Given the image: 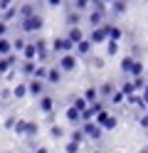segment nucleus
Wrapping results in <instances>:
<instances>
[{
  "instance_id": "obj_5",
  "label": "nucleus",
  "mask_w": 148,
  "mask_h": 153,
  "mask_svg": "<svg viewBox=\"0 0 148 153\" xmlns=\"http://www.w3.org/2000/svg\"><path fill=\"white\" fill-rule=\"evenodd\" d=\"M27 89H30V97H32V99H39L42 94H47V79L30 76V79H27Z\"/></svg>"
},
{
  "instance_id": "obj_43",
  "label": "nucleus",
  "mask_w": 148,
  "mask_h": 153,
  "mask_svg": "<svg viewBox=\"0 0 148 153\" xmlns=\"http://www.w3.org/2000/svg\"><path fill=\"white\" fill-rule=\"evenodd\" d=\"M138 123H141V128H143V131H148V111H143L141 116H138Z\"/></svg>"
},
{
  "instance_id": "obj_17",
  "label": "nucleus",
  "mask_w": 148,
  "mask_h": 153,
  "mask_svg": "<svg viewBox=\"0 0 148 153\" xmlns=\"http://www.w3.org/2000/svg\"><path fill=\"white\" fill-rule=\"evenodd\" d=\"M106 25V30H109V40H118V42H121L123 40V30H121V27H118V25H114V22H104Z\"/></svg>"
},
{
  "instance_id": "obj_1",
  "label": "nucleus",
  "mask_w": 148,
  "mask_h": 153,
  "mask_svg": "<svg viewBox=\"0 0 148 153\" xmlns=\"http://www.w3.org/2000/svg\"><path fill=\"white\" fill-rule=\"evenodd\" d=\"M17 22H20V30H22L25 35H35V32H39L45 27V17L39 15V13H35V15H30V17L17 20Z\"/></svg>"
},
{
  "instance_id": "obj_4",
  "label": "nucleus",
  "mask_w": 148,
  "mask_h": 153,
  "mask_svg": "<svg viewBox=\"0 0 148 153\" xmlns=\"http://www.w3.org/2000/svg\"><path fill=\"white\" fill-rule=\"evenodd\" d=\"M74 42L69 40V37L64 35V37H54L52 40V52H54V57H59V54H67V52H74Z\"/></svg>"
},
{
  "instance_id": "obj_10",
  "label": "nucleus",
  "mask_w": 148,
  "mask_h": 153,
  "mask_svg": "<svg viewBox=\"0 0 148 153\" xmlns=\"http://www.w3.org/2000/svg\"><path fill=\"white\" fill-rule=\"evenodd\" d=\"M126 10H128V0H114L109 5V17H121L126 15Z\"/></svg>"
},
{
  "instance_id": "obj_18",
  "label": "nucleus",
  "mask_w": 148,
  "mask_h": 153,
  "mask_svg": "<svg viewBox=\"0 0 148 153\" xmlns=\"http://www.w3.org/2000/svg\"><path fill=\"white\" fill-rule=\"evenodd\" d=\"M99 91H101V99H111V94L116 91V84L114 82H101V84H99Z\"/></svg>"
},
{
  "instance_id": "obj_13",
  "label": "nucleus",
  "mask_w": 148,
  "mask_h": 153,
  "mask_svg": "<svg viewBox=\"0 0 148 153\" xmlns=\"http://www.w3.org/2000/svg\"><path fill=\"white\" fill-rule=\"evenodd\" d=\"M62 79H64L62 67H59V64H52V67H49V72H47V84H62Z\"/></svg>"
},
{
  "instance_id": "obj_32",
  "label": "nucleus",
  "mask_w": 148,
  "mask_h": 153,
  "mask_svg": "<svg viewBox=\"0 0 148 153\" xmlns=\"http://www.w3.org/2000/svg\"><path fill=\"white\" fill-rule=\"evenodd\" d=\"M72 104H74L79 111H84V109L89 106V101H86V97H84V94H82V97H74V99H72Z\"/></svg>"
},
{
  "instance_id": "obj_49",
  "label": "nucleus",
  "mask_w": 148,
  "mask_h": 153,
  "mask_svg": "<svg viewBox=\"0 0 148 153\" xmlns=\"http://www.w3.org/2000/svg\"><path fill=\"white\" fill-rule=\"evenodd\" d=\"M141 153H148V148H146V151H141Z\"/></svg>"
},
{
  "instance_id": "obj_31",
  "label": "nucleus",
  "mask_w": 148,
  "mask_h": 153,
  "mask_svg": "<svg viewBox=\"0 0 148 153\" xmlns=\"http://www.w3.org/2000/svg\"><path fill=\"white\" fill-rule=\"evenodd\" d=\"M49 136L52 138H64V128L59 126V123H52V126H49Z\"/></svg>"
},
{
  "instance_id": "obj_2",
  "label": "nucleus",
  "mask_w": 148,
  "mask_h": 153,
  "mask_svg": "<svg viewBox=\"0 0 148 153\" xmlns=\"http://www.w3.org/2000/svg\"><path fill=\"white\" fill-rule=\"evenodd\" d=\"M15 133H17V136L35 138L37 133H39V123H35V121H20V119H17V123H15Z\"/></svg>"
},
{
  "instance_id": "obj_6",
  "label": "nucleus",
  "mask_w": 148,
  "mask_h": 153,
  "mask_svg": "<svg viewBox=\"0 0 148 153\" xmlns=\"http://www.w3.org/2000/svg\"><path fill=\"white\" fill-rule=\"evenodd\" d=\"M106 20H109V10H99V7H91V10L86 13V25H91V27L104 25Z\"/></svg>"
},
{
  "instance_id": "obj_7",
  "label": "nucleus",
  "mask_w": 148,
  "mask_h": 153,
  "mask_svg": "<svg viewBox=\"0 0 148 153\" xmlns=\"http://www.w3.org/2000/svg\"><path fill=\"white\" fill-rule=\"evenodd\" d=\"M94 121H96L104 131H114V128H116V123H118V119L114 116V114H109L106 109H104L101 114H96V119H94Z\"/></svg>"
},
{
  "instance_id": "obj_26",
  "label": "nucleus",
  "mask_w": 148,
  "mask_h": 153,
  "mask_svg": "<svg viewBox=\"0 0 148 153\" xmlns=\"http://www.w3.org/2000/svg\"><path fill=\"white\" fill-rule=\"evenodd\" d=\"M72 7H77L82 13H89L94 7V0H72Z\"/></svg>"
},
{
  "instance_id": "obj_51",
  "label": "nucleus",
  "mask_w": 148,
  "mask_h": 153,
  "mask_svg": "<svg viewBox=\"0 0 148 153\" xmlns=\"http://www.w3.org/2000/svg\"><path fill=\"white\" fill-rule=\"evenodd\" d=\"M69 3H72V0H69Z\"/></svg>"
},
{
  "instance_id": "obj_12",
  "label": "nucleus",
  "mask_w": 148,
  "mask_h": 153,
  "mask_svg": "<svg viewBox=\"0 0 148 153\" xmlns=\"http://www.w3.org/2000/svg\"><path fill=\"white\" fill-rule=\"evenodd\" d=\"M64 116H67V121H69V123H74V126H82V123H84V116H82V111H79V109L74 106V104H72V106H67Z\"/></svg>"
},
{
  "instance_id": "obj_3",
  "label": "nucleus",
  "mask_w": 148,
  "mask_h": 153,
  "mask_svg": "<svg viewBox=\"0 0 148 153\" xmlns=\"http://www.w3.org/2000/svg\"><path fill=\"white\" fill-rule=\"evenodd\" d=\"M57 64L62 67V72H64V74H69V72H74V69H77V64H79V54H77V52L59 54V57H57Z\"/></svg>"
},
{
  "instance_id": "obj_52",
  "label": "nucleus",
  "mask_w": 148,
  "mask_h": 153,
  "mask_svg": "<svg viewBox=\"0 0 148 153\" xmlns=\"http://www.w3.org/2000/svg\"><path fill=\"white\" fill-rule=\"evenodd\" d=\"M94 3H96V0H94Z\"/></svg>"
},
{
  "instance_id": "obj_11",
  "label": "nucleus",
  "mask_w": 148,
  "mask_h": 153,
  "mask_svg": "<svg viewBox=\"0 0 148 153\" xmlns=\"http://www.w3.org/2000/svg\"><path fill=\"white\" fill-rule=\"evenodd\" d=\"M37 59H22L20 62V74L25 76V79H30V76H35V72H37Z\"/></svg>"
},
{
  "instance_id": "obj_28",
  "label": "nucleus",
  "mask_w": 148,
  "mask_h": 153,
  "mask_svg": "<svg viewBox=\"0 0 148 153\" xmlns=\"http://www.w3.org/2000/svg\"><path fill=\"white\" fill-rule=\"evenodd\" d=\"M13 52V40L5 35V37H0V54H10Z\"/></svg>"
},
{
  "instance_id": "obj_36",
  "label": "nucleus",
  "mask_w": 148,
  "mask_h": 153,
  "mask_svg": "<svg viewBox=\"0 0 148 153\" xmlns=\"http://www.w3.org/2000/svg\"><path fill=\"white\" fill-rule=\"evenodd\" d=\"M118 89H123L126 94H133V91H136V87H133V79H131V76H128V79H123V82H121V87H118Z\"/></svg>"
},
{
  "instance_id": "obj_15",
  "label": "nucleus",
  "mask_w": 148,
  "mask_h": 153,
  "mask_svg": "<svg viewBox=\"0 0 148 153\" xmlns=\"http://www.w3.org/2000/svg\"><path fill=\"white\" fill-rule=\"evenodd\" d=\"M64 20H67V25H69V27H74V25H82V20H84V13H82V10H77V7H69Z\"/></svg>"
},
{
  "instance_id": "obj_23",
  "label": "nucleus",
  "mask_w": 148,
  "mask_h": 153,
  "mask_svg": "<svg viewBox=\"0 0 148 153\" xmlns=\"http://www.w3.org/2000/svg\"><path fill=\"white\" fill-rule=\"evenodd\" d=\"M13 97H15V99H27V97H30L27 82H25V84H15V87H13Z\"/></svg>"
},
{
  "instance_id": "obj_19",
  "label": "nucleus",
  "mask_w": 148,
  "mask_h": 153,
  "mask_svg": "<svg viewBox=\"0 0 148 153\" xmlns=\"http://www.w3.org/2000/svg\"><path fill=\"white\" fill-rule=\"evenodd\" d=\"M133 64H136V57H133V54H126L123 59H121V72H123L126 76H131V72H133Z\"/></svg>"
},
{
  "instance_id": "obj_44",
  "label": "nucleus",
  "mask_w": 148,
  "mask_h": 153,
  "mask_svg": "<svg viewBox=\"0 0 148 153\" xmlns=\"http://www.w3.org/2000/svg\"><path fill=\"white\" fill-rule=\"evenodd\" d=\"M0 97H3V101H10V99H15V97H13V89H3V91H0Z\"/></svg>"
},
{
  "instance_id": "obj_53",
  "label": "nucleus",
  "mask_w": 148,
  "mask_h": 153,
  "mask_svg": "<svg viewBox=\"0 0 148 153\" xmlns=\"http://www.w3.org/2000/svg\"><path fill=\"white\" fill-rule=\"evenodd\" d=\"M146 74H148V72H146Z\"/></svg>"
},
{
  "instance_id": "obj_27",
  "label": "nucleus",
  "mask_w": 148,
  "mask_h": 153,
  "mask_svg": "<svg viewBox=\"0 0 148 153\" xmlns=\"http://www.w3.org/2000/svg\"><path fill=\"white\" fill-rule=\"evenodd\" d=\"M25 47H27V37H25V32H22V35H17L15 40H13V50L22 54V50H25Z\"/></svg>"
},
{
  "instance_id": "obj_9",
  "label": "nucleus",
  "mask_w": 148,
  "mask_h": 153,
  "mask_svg": "<svg viewBox=\"0 0 148 153\" xmlns=\"http://www.w3.org/2000/svg\"><path fill=\"white\" fill-rule=\"evenodd\" d=\"M89 40H91L94 45H106V42H109V30H106V25L91 27V32H89Z\"/></svg>"
},
{
  "instance_id": "obj_22",
  "label": "nucleus",
  "mask_w": 148,
  "mask_h": 153,
  "mask_svg": "<svg viewBox=\"0 0 148 153\" xmlns=\"http://www.w3.org/2000/svg\"><path fill=\"white\" fill-rule=\"evenodd\" d=\"M22 59H37V42H27V47L22 50Z\"/></svg>"
},
{
  "instance_id": "obj_24",
  "label": "nucleus",
  "mask_w": 148,
  "mask_h": 153,
  "mask_svg": "<svg viewBox=\"0 0 148 153\" xmlns=\"http://www.w3.org/2000/svg\"><path fill=\"white\" fill-rule=\"evenodd\" d=\"M84 97H86L89 104H94V101L101 99V91H99V87H86V89H84Z\"/></svg>"
},
{
  "instance_id": "obj_46",
  "label": "nucleus",
  "mask_w": 148,
  "mask_h": 153,
  "mask_svg": "<svg viewBox=\"0 0 148 153\" xmlns=\"http://www.w3.org/2000/svg\"><path fill=\"white\" fill-rule=\"evenodd\" d=\"M141 94H143V99H146V101H148V84H146V89H143V91H141Z\"/></svg>"
},
{
  "instance_id": "obj_29",
  "label": "nucleus",
  "mask_w": 148,
  "mask_h": 153,
  "mask_svg": "<svg viewBox=\"0 0 148 153\" xmlns=\"http://www.w3.org/2000/svg\"><path fill=\"white\" fill-rule=\"evenodd\" d=\"M30 15H35V5H32V3L20 5V20H22V17H30Z\"/></svg>"
},
{
  "instance_id": "obj_25",
  "label": "nucleus",
  "mask_w": 148,
  "mask_h": 153,
  "mask_svg": "<svg viewBox=\"0 0 148 153\" xmlns=\"http://www.w3.org/2000/svg\"><path fill=\"white\" fill-rule=\"evenodd\" d=\"M3 20H7V22H13V20H20V7H17V5H10L7 10L3 13Z\"/></svg>"
},
{
  "instance_id": "obj_40",
  "label": "nucleus",
  "mask_w": 148,
  "mask_h": 153,
  "mask_svg": "<svg viewBox=\"0 0 148 153\" xmlns=\"http://www.w3.org/2000/svg\"><path fill=\"white\" fill-rule=\"evenodd\" d=\"M67 3V0H45V5L49 7V10H57V7H62Z\"/></svg>"
},
{
  "instance_id": "obj_45",
  "label": "nucleus",
  "mask_w": 148,
  "mask_h": 153,
  "mask_svg": "<svg viewBox=\"0 0 148 153\" xmlns=\"http://www.w3.org/2000/svg\"><path fill=\"white\" fill-rule=\"evenodd\" d=\"M35 153H49V151H47L45 146H35Z\"/></svg>"
},
{
  "instance_id": "obj_30",
  "label": "nucleus",
  "mask_w": 148,
  "mask_h": 153,
  "mask_svg": "<svg viewBox=\"0 0 148 153\" xmlns=\"http://www.w3.org/2000/svg\"><path fill=\"white\" fill-rule=\"evenodd\" d=\"M131 79H133V87H136V91H143V89H146V84H148L146 74H141V76H131Z\"/></svg>"
},
{
  "instance_id": "obj_38",
  "label": "nucleus",
  "mask_w": 148,
  "mask_h": 153,
  "mask_svg": "<svg viewBox=\"0 0 148 153\" xmlns=\"http://www.w3.org/2000/svg\"><path fill=\"white\" fill-rule=\"evenodd\" d=\"M91 69H104V57H89Z\"/></svg>"
},
{
  "instance_id": "obj_20",
  "label": "nucleus",
  "mask_w": 148,
  "mask_h": 153,
  "mask_svg": "<svg viewBox=\"0 0 148 153\" xmlns=\"http://www.w3.org/2000/svg\"><path fill=\"white\" fill-rule=\"evenodd\" d=\"M126 97H128V94H126L123 89H116V91L111 94V99H109V104H114V106H123V104H126Z\"/></svg>"
},
{
  "instance_id": "obj_39",
  "label": "nucleus",
  "mask_w": 148,
  "mask_h": 153,
  "mask_svg": "<svg viewBox=\"0 0 148 153\" xmlns=\"http://www.w3.org/2000/svg\"><path fill=\"white\" fill-rule=\"evenodd\" d=\"M141 74H146V69H143V62H141V59H136V64H133V72H131V76H141Z\"/></svg>"
},
{
  "instance_id": "obj_33",
  "label": "nucleus",
  "mask_w": 148,
  "mask_h": 153,
  "mask_svg": "<svg viewBox=\"0 0 148 153\" xmlns=\"http://www.w3.org/2000/svg\"><path fill=\"white\" fill-rule=\"evenodd\" d=\"M106 54H109V57L118 54V40H109V42H106Z\"/></svg>"
},
{
  "instance_id": "obj_8",
  "label": "nucleus",
  "mask_w": 148,
  "mask_h": 153,
  "mask_svg": "<svg viewBox=\"0 0 148 153\" xmlns=\"http://www.w3.org/2000/svg\"><path fill=\"white\" fill-rule=\"evenodd\" d=\"M82 128H84V133H86V138H91V141H101V136H104V128L99 126L96 121H84Z\"/></svg>"
},
{
  "instance_id": "obj_14",
  "label": "nucleus",
  "mask_w": 148,
  "mask_h": 153,
  "mask_svg": "<svg viewBox=\"0 0 148 153\" xmlns=\"http://www.w3.org/2000/svg\"><path fill=\"white\" fill-rule=\"evenodd\" d=\"M37 109L42 111V114L54 111V97H49V94H42V97L37 99Z\"/></svg>"
},
{
  "instance_id": "obj_21",
  "label": "nucleus",
  "mask_w": 148,
  "mask_h": 153,
  "mask_svg": "<svg viewBox=\"0 0 148 153\" xmlns=\"http://www.w3.org/2000/svg\"><path fill=\"white\" fill-rule=\"evenodd\" d=\"M67 37H69V40H72V42L77 45V42H82V40H84V30H82V27H79V25H74V27H69Z\"/></svg>"
},
{
  "instance_id": "obj_42",
  "label": "nucleus",
  "mask_w": 148,
  "mask_h": 153,
  "mask_svg": "<svg viewBox=\"0 0 148 153\" xmlns=\"http://www.w3.org/2000/svg\"><path fill=\"white\" fill-rule=\"evenodd\" d=\"M5 35H10V22L0 20V37H5Z\"/></svg>"
},
{
  "instance_id": "obj_41",
  "label": "nucleus",
  "mask_w": 148,
  "mask_h": 153,
  "mask_svg": "<svg viewBox=\"0 0 148 153\" xmlns=\"http://www.w3.org/2000/svg\"><path fill=\"white\" fill-rule=\"evenodd\" d=\"M128 54H133L136 59H141V54H143V50H141V45H131V50H128Z\"/></svg>"
},
{
  "instance_id": "obj_50",
  "label": "nucleus",
  "mask_w": 148,
  "mask_h": 153,
  "mask_svg": "<svg viewBox=\"0 0 148 153\" xmlns=\"http://www.w3.org/2000/svg\"><path fill=\"white\" fill-rule=\"evenodd\" d=\"M0 101H3V97H0Z\"/></svg>"
},
{
  "instance_id": "obj_37",
  "label": "nucleus",
  "mask_w": 148,
  "mask_h": 153,
  "mask_svg": "<svg viewBox=\"0 0 148 153\" xmlns=\"http://www.w3.org/2000/svg\"><path fill=\"white\" fill-rule=\"evenodd\" d=\"M15 123H17L15 114H7V116H5V123H3V126H5L7 131H15Z\"/></svg>"
},
{
  "instance_id": "obj_16",
  "label": "nucleus",
  "mask_w": 148,
  "mask_h": 153,
  "mask_svg": "<svg viewBox=\"0 0 148 153\" xmlns=\"http://www.w3.org/2000/svg\"><path fill=\"white\" fill-rule=\"evenodd\" d=\"M91 50H94V42L89 40V37H84V40L77 42V47H74V52H77L79 57H89V54H91Z\"/></svg>"
},
{
  "instance_id": "obj_34",
  "label": "nucleus",
  "mask_w": 148,
  "mask_h": 153,
  "mask_svg": "<svg viewBox=\"0 0 148 153\" xmlns=\"http://www.w3.org/2000/svg\"><path fill=\"white\" fill-rule=\"evenodd\" d=\"M47 72H49V67H47L45 62H39V64H37V72H35V76H37V79H47Z\"/></svg>"
},
{
  "instance_id": "obj_47",
  "label": "nucleus",
  "mask_w": 148,
  "mask_h": 153,
  "mask_svg": "<svg viewBox=\"0 0 148 153\" xmlns=\"http://www.w3.org/2000/svg\"><path fill=\"white\" fill-rule=\"evenodd\" d=\"M104 3H106V5H111V3H114V0H104Z\"/></svg>"
},
{
  "instance_id": "obj_35",
  "label": "nucleus",
  "mask_w": 148,
  "mask_h": 153,
  "mask_svg": "<svg viewBox=\"0 0 148 153\" xmlns=\"http://www.w3.org/2000/svg\"><path fill=\"white\" fill-rule=\"evenodd\" d=\"M79 151H82V143H77V141L69 138V143L64 146V153H79Z\"/></svg>"
},
{
  "instance_id": "obj_48",
  "label": "nucleus",
  "mask_w": 148,
  "mask_h": 153,
  "mask_svg": "<svg viewBox=\"0 0 148 153\" xmlns=\"http://www.w3.org/2000/svg\"><path fill=\"white\" fill-rule=\"evenodd\" d=\"M0 20H3V7H0Z\"/></svg>"
}]
</instances>
